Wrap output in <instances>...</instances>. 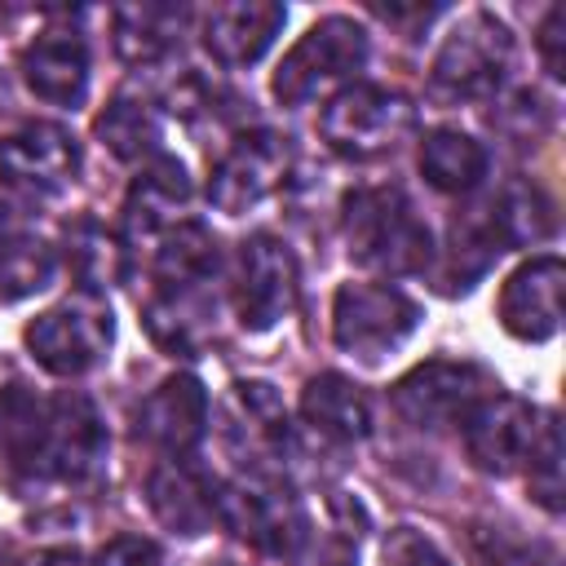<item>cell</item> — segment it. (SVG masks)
Wrapping results in <instances>:
<instances>
[{
	"instance_id": "cell-29",
	"label": "cell",
	"mask_w": 566,
	"mask_h": 566,
	"mask_svg": "<svg viewBox=\"0 0 566 566\" xmlns=\"http://www.w3.org/2000/svg\"><path fill=\"white\" fill-rule=\"evenodd\" d=\"M97 137L115 159H128V164H137V159L150 164L159 155V119L146 102H133V97H115L102 111Z\"/></svg>"
},
{
	"instance_id": "cell-8",
	"label": "cell",
	"mask_w": 566,
	"mask_h": 566,
	"mask_svg": "<svg viewBox=\"0 0 566 566\" xmlns=\"http://www.w3.org/2000/svg\"><path fill=\"white\" fill-rule=\"evenodd\" d=\"M217 522L248 539L261 553L292 557L305 539V513L287 486H279L265 473L239 478L230 486H217Z\"/></svg>"
},
{
	"instance_id": "cell-7",
	"label": "cell",
	"mask_w": 566,
	"mask_h": 566,
	"mask_svg": "<svg viewBox=\"0 0 566 566\" xmlns=\"http://www.w3.org/2000/svg\"><path fill=\"white\" fill-rule=\"evenodd\" d=\"M491 394H500L495 376L482 371L478 363H451V358H433L411 367L398 385H394V411L407 424L420 429H442V424H464Z\"/></svg>"
},
{
	"instance_id": "cell-19",
	"label": "cell",
	"mask_w": 566,
	"mask_h": 566,
	"mask_svg": "<svg viewBox=\"0 0 566 566\" xmlns=\"http://www.w3.org/2000/svg\"><path fill=\"white\" fill-rule=\"evenodd\" d=\"M190 199V177L172 155H155L128 186L124 199V234L128 243H155L177 226V212Z\"/></svg>"
},
{
	"instance_id": "cell-21",
	"label": "cell",
	"mask_w": 566,
	"mask_h": 566,
	"mask_svg": "<svg viewBox=\"0 0 566 566\" xmlns=\"http://www.w3.org/2000/svg\"><path fill=\"white\" fill-rule=\"evenodd\" d=\"M22 80L40 102L80 106L88 93V49L75 31H44L22 53Z\"/></svg>"
},
{
	"instance_id": "cell-22",
	"label": "cell",
	"mask_w": 566,
	"mask_h": 566,
	"mask_svg": "<svg viewBox=\"0 0 566 566\" xmlns=\"http://www.w3.org/2000/svg\"><path fill=\"white\" fill-rule=\"evenodd\" d=\"M301 420H305L318 438L358 442V438H367V429H371V407H367V394H363L349 376L323 371V376L305 380V389H301Z\"/></svg>"
},
{
	"instance_id": "cell-23",
	"label": "cell",
	"mask_w": 566,
	"mask_h": 566,
	"mask_svg": "<svg viewBox=\"0 0 566 566\" xmlns=\"http://www.w3.org/2000/svg\"><path fill=\"white\" fill-rule=\"evenodd\" d=\"M53 248L13 212L0 208V301H22L53 283Z\"/></svg>"
},
{
	"instance_id": "cell-34",
	"label": "cell",
	"mask_w": 566,
	"mask_h": 566,
	"mask_svg": "<svg viewBox=\"0 0 566 566\" xmlns=\"http://www.w3.org/2000/svg\"><path fill=\"white\" fill-rule=\"evenodd\" d=\"M88 566H164V557H159V548H155L150 539H142V535H119V539L102 544Z\"/></svg>"
},
{
	"instance_id": "cell-12",
	"label": "cell",
	"mask_w": 566,
	"mask_h": 566,
	"mask_svg": "<svg viewBox=\"0 0 566 566\" xmlns=\"http://www.w3.org/2000/svg\"><path fill=\"white\" fill-rule=\"evenodd\" d=\"M80 172V146L62 124L35 119L0 137V177L27 195H53Z\"/></svg>"
},
{
	"instance_id": "cell-25",
	"label": "cell",
	"mask_w": 566,
	"mask_h": 566,
	"mask_svg": "<svg viewBox=\"0 0 566 566\" xmlns=\"http://www.w3.org/2000/svg\"><path fill=\"white\" fill-rule=\"evenodd\" d=\"M186 9L177 4H119L115 9V49L133 66H155L181 44Z\"/></svg>"
},
{
	"instance_id": "cell-28",
	"label": "cell",
	"mask_w": 566,
	"mask_h": 566,
	"mask_svg": "<svg viewBox=\"0 0 566 566\" xmlns=\"http://www.w3.org/2000/svg\"><path fill=\"white\" fill-rule=\"evenodd\" d=\"M212 270H217V239L199 221H181L155 239L159 287H203Z\"/></svg>"
},
{
	"instance_id": "cell-11",
	"label": "cell",
	"mask_w": 566,
	"mask_h": 566,
	"mask_svg": "<svg viewBox=\"0 0 566 566\" xmlns=\"http://www.w3.org/2000/svg\"><path fill=\"white\" fill-rule=\"evenodd\" d=\"M539 424H544V411H535L531 402L522 398H509V394H491L460 429H464V451L469 460L482 469V473H517L526 469L531 460V447L539 438Z\"/></svg>"
},
{
	"instance_id": "cell-26",
	"label": "cell",
	"mask_w": 566,
	"mask_h": 566,
	"mask_svg": "<svg viewBox=\"0 0 566 566\" xmlns=\"http://www.w3.org/2000/svg\"><path fill=\"white\" fill-rule=\"evenodd\" d=\"M208 318H212V305L203 287H155V296L142 310V323L155 336V345L172 354H195L212 327Z\"/></svg>"
},
{
	"instance_id": "cell-17",
	"label": "cell",
	"mask_w": 566,
	"mask_h": 566,
	"mask_svg": "<svg viewBox=\"0 0 566 566\" xmlns=\"http://www.w3.org/2000/svg\"><path fill=\"white\" fill-rule=\"evenodd\" d=\"M203 429H208V394L186 371L159 380L137 407V433L168 455H186L203 438Z\"/></svg>"
},
{
	"instance_id": "cell-20",
	"label": "cell",
	"mask_w": 566,
	"mask_h": 566,
	"mask_svg": "<svg viewBox=\"0 0 566 566\" xmlns=\"http://www.w3.org/2000/svg\"><path fill=\"white\" fill-rule=\"evenodd\" d=\"M146 500L150 513L172 531V535H203L217 522V486L181 455L164 460L150 478H146Z\"/></svg>"
},
{
	"instance_id": "cell-3",
	"label": "cell",
	"mask_w": 566,
	"mask_h": 566,
	"mask_svg": "<svg viewBox=\"0 0 566 566\" xmlns=\"http://www.w3.org/2000/svg\"><path fill=\"white\" fill-rule=\"evenodd\" d=\"M323 142L345 159H376L398 150L416 128V106L380 84H349L327 97L318 115Z\"/></svg>"
},
{
	"instance_id": "cell-31",
	"label": "cell",
	"mask_w": 566,
	"mask_h": 566,
	"mask_svg": "<svg viewBox=\"0 0 566 566\" xmlns=\"http://www.w3.org/2000/svg\"><path fill=\"white\" fill-rule=\"evenodd\" d=\"M491 208L504 243H539L553 234V203L535 186H509L500 199H491Z\"/></svg>"
},
{
	"instance_id": "cell-24",
	"label": "cell",
	"mask_w": 566,
	"mask_h": 566,
	"mask_svg": "<svg viewBox=\"0 0 566 566\" xmlns=\"http://www.w3.org/2000/svg\"><path fill=\"white\" fill-rule=\"evenodd\" d=\"M504 230L495 221V208H469L464 217L451 221V243H447V270H442V292H469L473 279L486 274V265L504 252Z\"/></svg>"
},
{
	"instance_id": "cell-16",
	"label": "cell",
	"mask_w": 566,
	"mask_h": 566,
	"mask_svg": "<svg viewBox=\"0 0 566 566\" xmlns=\"http://www.w3.org/2000/svg\"><path fill=\"white\" fill-rule=\"evenodd\" d=\"M0 478L9 486L49 478V402L27 385L0 389Z\"/></svg>"
},
{
	"instance_id": "cell-13",
	"label": "cell",
	"mask_w": 566,
	"mask_h": 566,
	"mask_svg": "<svg viewBox=\"0 0 566 566\" xmlns=\"http://www.w3.org/2000/svg\"><path fill=\"white\" fill-rule=\"evenodd\" d=\"M221 420V433L243 464L261 469L287 451V407L265 380H234Z\"/></svg>"
},
{
	"instance_id": "cell-5",
	"label": "cell",
	"mask_w": 566,
	"mask_h": 566,
	"mask_svg": "<svg viewBox=\"0 0 566 566\" xmlns=\"http://www.w3.org/2000/svg\"><path fill=\"white\" fill-rule=\"evenodd\" d=\"M509 62H513L509 27L486 9L464 13L447 31V40L433 57V88L451 102H482L504 84Z\"/></svg>"
},
{
	"instance_id": "cell-35",
	"label": "cell",
	"mask_w": 566,
	"mask_h": 566,
	"mask_svg": "<svg viewBox=\"0 0 566 566\" xmlns=\"http://www.w3.org/2000/svg\"><path fill=\"white\" fill-rule=\"evenodd\" d=\"M539 57H544V71L553 80L566 75V13L553 4L544 13V27H539Z\"/></svg>"
},
{
	"instance_id": "cell-18",
	"label": "cell",
	"mask_w": 566,
	"mask_h": 566,
	"mask_svg": "<svg viewBox=\"0 0 566 566\" xmlns=\"http://www.w3.org/2000/svg\"><path fill=\"white\" fill-rule=\"evenodd\" d=\"M287 9L274 0H234L203 13V49L221 66H252L283 31Z\"/></svg>"
},
{
	"instance_id": "cell-9",
	"label": "cell",
	"mask_w": 566,
	"mask_h": 566,
	"mask_svg": "<svg viewBox=\"0 0 566 566\" xmlns=\"http://www.w3.org/2000/svg\"><path fill=\"white\" fill-rule=\"evenodd\" d=\"M287 168H292V146L283 133H270V128L243 133L217 159L208 177V203L226 217H243L283 186Z\"/></svg>"
},
{
	"instance_id": "cell-33",
	"label": "cell",
	"mask_w": 566,
	"mask_h": 566,
	"mask_svg": "<svg viewBox=\"0 0 566 566\" xmlns=\"http://www.w3.org/2000/svg\"><path fill=\"white\" fill-rule=\"evenodd\" d=\"M380 566H451L447 553L416 526H394L380 544Z\"/></svg>"
},
{
	"instance_id": "cell-15",
	"label": "cell",
	"mask_w": 566,
	"mask_h": 566,
	"mask_svg": "<svg viewBox=\"0 0 566 566\" xmlns=\"http://www.w3.org/2000/svg\"><path fill=\"white\" fill-rule=\"evenodd\" d=\"M562 256H531L500 287V323L517 340H548L562 327Z\"/></svg>"
},
{
	"instance_id": "cell-2",
	"label": "cell",
	"mask_w": 566,
	"mask_h": 566,
	"mask_svg": "<svg viewBox=\"0 0 566 566\" xmlns=\"http://www.w3.org/2000/svg\"><path fill=\"white\" fill-rule=\"evenodd\" d=\"M367 62V31L354 18H318L279 62L274 97L283 106H310L314 97H336Z\"/></svg>"
},
{
	"instance_id": "cell-6",
	"label": "cell",
	"mask_w": 566,
	"mask_h": 566,
	"mask_svg": "<svg viewBox=\"0 0 566 566\" xmlns=\"http://www.w3.org/2000/svg\"><path fill=\"white\" fill-rule=\"evenodd\" d=\"M420 323V305L394 283H345L332 301V340L363 358L380 363L394 354Z\"/></svg>"
},
{
	"instance_id": "cell-10",
	"label": "cell",
	"mask_w": 566,
	"mask_h": 566,
	"mask_svg": "<svg viewBox=\"0 0 566 566\" xmlns=\"http://www.w3.org/2000/svg\"><path fill=\"white\" fill-rule=\"evenodd\" d=\"M296 305V261L274 234L239 243L234 261V314L248 332H270Z\"/></svg>"
},
{
	"instance_id": "cell-32",
	"label": "cell",
	"mask_w": 566,
	"mask_h": 566,
	"mask_svg": "<svg viewBox=\"0 0 566 566\" xmlns=\"http://www.w3.org/2000/svg\"><path fill=\"white\" fill-rule=\"evenodd\" d=\"M526 469H531V495L548 513H557L562 509V429H557V416H548V411H544V424H539Z\"/></svg>"
},
{
	"instance_id": "cell-4",
	"label": "cell",
	"mask_w": 566,
	"mask_h": 566,
	"mask_svg": "<svg viewBox=\"0 0 566 566\" xmlns=\"http://www.w3.org/2000/svg\"><path fill=\"white\" fill-rule=\"evenodd\" d=\"M111 340H115L111 305L102 292H84V287L27 323V349L53 376H84L106 358Z\"/></svg>"
},
{
	"instance_id": "cell-27",
	"label": "cell",
	"mask_w": 566,
	"mask_h": 566,
	"mask_svg": "<svg viewBox=\"0 0 566 566\" xmlns=\"http://www.w3.org/2000/svg\"><path fill=\"white\" fill-rule=\"evenodd\" d=\"M420 172L442 195H469L486 177V146L460 128H433L420 142Z\"/></svg>"
},
{
	"instance_id": "cell-1",
	"label": "cell",
	"mask_w": 566,
	"mask_h": 566,
	"mask_svg": "<svg viewBox=\"0 0 566 566\" xmlns=\"http://www.w3.org/2000/svg\"><path fill=\"white\" fill-rule=\"evenodd\" d=\"M340 230L349 256L380 274H420L433 261L429 226L416 217L411 199L398 186H363L345 195Z\"/></svg>"
},
{
	"instance_id": "cell-37",
	"label": "cell",
	"mask_w": 566,
	"mask_h": 566,
	"mask_svg": "<svg viewBox=\"0 0 566 566\" xmlns=\"http://www.w3.org/2000/svg\"><path fill=\"white\" fill-rule=\"evenodd\" d=\"M40 566H80V562H75V553H44Z\"/></svg>"
},
{
	"instance_id": "cell-30",
	"label": "cell",
	"mask_w": 566,
	"mask_h": 566,
	"mask_svg": "<svg viewBox=\"0 0 566 566\" xmlns=\"http://www.w3.org/2000/svg\"><path fill=\"white\" fill-rule=\"evenodd\" d=\"M66 265L84 283V292H102V283H111L119 274V248L97 221L84 217V221L66 226Z\"/></svg>"
},
{
	"instance_id": "cell-14",
	"label": "cell",
	"mask_w": 566,
	"mask_h": 566,
	"mask_svg": "<svg viewBox=\"0 0 566 566\" xmlns=\"http://www.w3.org/2000/svg\"><path fill=\"white\" fill-rule=\"evenodd\" d=\"M106 424L84 394L49 398V478L93 482L106 469Z\"/></svg>"
},
{
	"instance_id": "cell-36",
	"label": "cell",
	"mask_w": 566,
	"mask_h": 566,
	"mask_svg": "<svg viewBox=\"0 0 566 566\" xmlns=\"http://www.w3.org/2000/svg\"><path fill=\"white\" fill-rule=\"evenodd\" d=\"M305 566H358V557H354V544L336 535V539L318 544V548L305 557Z\"/></svg>"
}]
</instances>
